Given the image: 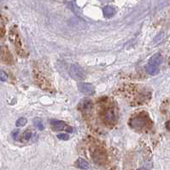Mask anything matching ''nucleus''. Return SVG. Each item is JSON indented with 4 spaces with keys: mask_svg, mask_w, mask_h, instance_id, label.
<instances>
[{
    "mask_svg": "<svg viewBox=\"0 0 170 170\" xmlns=\"http://www.w3.org/2000/svg\"><path fill=\"white\" fill-rule=\"evenodd\" d=\"M34 124L39 130H43L44 129V124H43L42 120L39 117L34 119Z\"/></svg>",
    "mask_w": 170,
    "mask_h": 170,
    "instance_id": "f8f14e48",
    "label": "nucleus"
},
{
    "mask_svg": "<svg viewBox=\"0 0 170 170\" xmlns=\"http://www.w3.org/2000/svg\"><path fill=\"white\" fill-rule=\"evenodd\" d=\"M79 108L81 111H84V112L90 111L92 108V102L89 99H83L80 103Z\"/></svg>",
    "mask_w": 170,
    "mask_h": 170,
    "instance_id": "423d86ee",
    "label": "nucleus"
},
{
    "mask_svg": "<svg viewBox=\"0 0 170 170\" xmlns=\"http://www.w3.org/2000/svg\"><path fill=\"white\" fill-rule=\"evenodd\" d=\"M92 159L94 162H96L97 164H99V165H102L107 160L106 153L102 151V150H95L94 151L92 152Z\"/></svg>",
    "mask_w": 170,
    "mask_h": 170,
    "instance_id": "20e7f679",
    "label": "nucleus"
},
{
    "mask_svg": "<svg viewBox=\"0 0 170 170\" xmlns=\"http://www.w3.org/2000/svg\"><path fill=\"white\" fill-rule=\"evenodd\" d=\"M51 124H52V129L54 131L63 130L67 126L66 122H63V121H54V122H51Z\"/></svg>",
    "mask_w": 170,
    "mask_h": 170,
    "instance_id": "0eeeda50",
    "label": "nucleus"
},
{
    "mask_svg": "<svg viewBox=\"0 0 170 170\" xmlns=\"http://www.w3.org/2000/svg\"><path fill=\"white\" fill-rule=\"evenodd\" d=\"M32 137V134L31 133H25L24 135H23V138H24L25 140H28Z\"/></svg>",
    "mask_w": 170,
    "mask_h": 170,
    "instance_id": "f3484780",
    "label": "nucleus"
},
{
    "mask_svg": "<svg viewBox=\"0 0 170 170\" xmlns=\"http://www.w3.org/2000/svg\"><path fill=\"white\" fill-rule=\"evenodd\" d=\"M102 117H103V121L104 123L106 124H115L116 122V110L112 107L107 108L104 109L102 114Z\"/></svg>",
    "mask_w": 170,
    "mask_h": 170,
    "instance_id": "f03ea898",
    "label": "nucleus"
},
{
    "mask_svg": "<svg viewBox=\"0 0 170 170\" xmlns=\"http://www.w3.org/2000/svg\"><path fill=\"white\" fill-rule=\"evenodd\" d=\"M145 70L147 73L151 75H156L159 73V68L156 65L152 63H148L145 66Z\"/></svg>",
    "mask_w": 170,
    "mask_h": 170,
    "instance_id": "6e6552de",
    "label": "nucleus"
},
{
    "mask_svg": "<svg viewBox=\"0 0 170 170\" xmlns=\"http://www.w3.org/2000/svg\"><path fill=\"white\" fill-rule=\"evenodd\" d=\"M103 15H104L106 18H110V17H112L113 15H115V13H116V9H115L114 7L107 5V6H105L103 9Z\"/></svg>",
    "mask_w": 170,
    "mask_h": 170,
    "instance_id": "1a4fd4ad",
    "label": "nucleus"
},
{
    "mask_svg": "<svg viewBox=\"0 0 170 170\" xmlns=\"http://www.w3.org/2000/svg\"><path fill=\"white\" fill-rule=\"evenodd\" d=\"M27 119L22 117V118L18 119V120L16 121V122H15V124H16L17 127H23V126H25V124H27Z\"/></svg>",
    "mask_w": 170,
    "mask_h": 170,
    "instance_id": "ddd939ff",
    "label": "nucleus"
},
{
    "mask_svg": "<svg viewBox=\"0 0 170 170\" xmlns=\"http://www.w3.org/2000/svg\"><path fill=\"white\" fill-rule=\"evenodd\" d=\"M58 138L59 140H68L69 139V136L66 134H58Z\"/></svg>",
    "mask_w": 170,
    "mask_h": 170,
    "instance_id": "4468645a",
    "label": "nucleus"
},
{
    "mask_svg": "<svg viewBox=\"0 0 170 170\" xmlns=\"http://www.w3.org/2000/svg\"><path fill=\"white\" fill-rule=\"evenodd\" d=\"M0 78H1L2 81H6L7 80H8V75H7V74L4 73L3 71H1V76H0Z\"/></svg>",
    "mask_w": 170,
    "mask_h": 170,
    "instance_id": "2eb2a0df",
    "label": "nucleus"
},
{
    "mask_svg": "<svg viewBox=\"0 0 170 170\" xmlns=\"http://www.w3.org/2000/svg\"><path fill=\"white\" fill-rule=\"evenodd\" d=\"M78 88H79L80 91H81L86 95H93L95 93V87L89 83L80 82L78 83Z\"/></svg>",
    "mask_w": 170,
    "mask_h": 170,
    "instance_id": "39448f33",
    "label": "nucleus"
},
{
    "mask_svg": "<svg viewBox=\"0 0 170 170\" xmlns=\"http://www.w3.org/2000/svg\"><path fill=\"white\" fill-rule=\"evenodd\" d=\"M129 124L135 130H143L150 125V120L147 116H145L144 114H140L131 119Z\"/></svg>",
    "mask_w": 170,
    "mask_h": 170,
    "instance_id": "f257e3e1",
    "label": "nucleus"
},
{
    "mask_svg": "<svg viewBox=\"0 0 170 170\" xmlns=\"http://www.w3.org/2000/svg\"><path fill=\"white\" fill-rule=\"evenodd\" d=\"M75 166L81 169H89L90 168V164L84 160L83 158H78L75 162Z\"/></svg>",
    "mask_w": 170,
    "mask_h": 170,
    "instance_id": "9d476101",
    "label": "nucleus"
},
{
    "mask_svg": "<svg viewBox=\"0 0 170 170\" xmlns=\"http://www.w3.org/2000/svg\"><path fill=\"white\" fill-rule=\"evenodd\" d=\"M19 134H20V133H19V131L18 130H15L12 133L13 138H14V139H15V140H17V138H18V137H19Z\"/></svg>",
    "mask_w": 170,
    "mask_h": 170,
    "instance_id": "dca6fc26",
    "label": "nucleus"
},
{
    "mask_svg": "<svg viewBox=\"0 0 170 170\" xmlns=\"http://www.w3.org/2000/svg\"><path fill=\"white\" fill-rule=\"evenodd\" d=\"M162 63V57L160 53H156V54L154 55L149 62V63H152L154 65H156V66L161 65Z\"/></svg>",
    "mask_w": 170,
    "mask_h": 170,
    "instance_id": "9b49d317",
    "label": "nucleus"
},
{
    "mask_svg": "<svg viewBox=\"0 0 170 170\" xmlns=\"http://www.w3.org/2000/svg\"><path fill=\"white\" fill-rule=\"evenodd\" d=\"M69 74L73 79L77 80H82L85 78V72L83 71L81 68L76 64H72L70 66Z\"/></svg>",
    "mask_w": 170,
    "mask_h": 170,
    "instance_id": "7ed1b4c3",
    "label": "nucleus"
}]
</instances>
